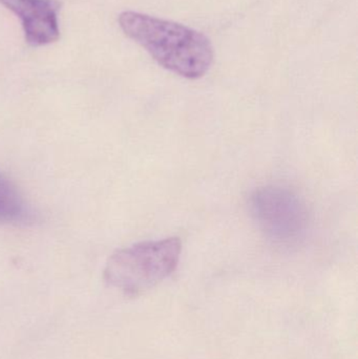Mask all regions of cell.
I'll return each mask as SVG.
<instances>
[{
    "label": "cell",
    "instance_id": "4",
    "mask_svg": "<svg viewBox=\"0 0 358 359\" xmlns=\"http://www.w3.org/2000/svg\"><path fill=\"white\" fill-rule=\"evenodd\" d=\"M0 4L20 18L29 46H43L59 39L57 0H0Z\"/></svg>",
    "mask_w": 358,
    "mask_h": 359
},
{
    "label": "cell",
    "instance_id": "1",
    "mask_svg": "<svg viewBox=\"0 0 358 359\" xmlns=\"http://www.w3.org/2000/svg\"><path fill=\"white\" fill-rule=\"evenodd\" d=\"M119 25L161 67L181 77L199 79L214 62L212 42L186 25L132 11L120 14Z\"/></svg>",
    "mask_w": 358,
    "mask_h": 359
},
{
    "label": "cell",
    "instance_id": "3",
    "mask_svg": "<svg viewBox=\"0 0 358 359\" xmlns=\"http://www.w3.org/2000/svg\"><path fill=\"white\" fill-rule=\"evenodd\" d=\"M249 210L258 227L277 244H296L308 230L310 217L306 203L290 188H258L250 196Z\"/></svg>",
    "mask_w": 358,
    "mask_h": 359
},
{
    "label": "cell",
    "instance_id": "5",
    "mask_svg": "<svg viewBox=\"0 0 358 359\" xmlns=\"http://www.w3.org/2000/svg\"><path fill=\"white\" fill-rule=\"evenodd\" d=\"M35 213L15 182L0 172V225H25Z\"/></svg>",
    "mask_w": 358,
    "mask_h": 359
},
{
    "label": "cell",
    "instance_id": "2",
    "mask_svg": "<svg viewBox=\"0 0 358 359\" xmlns=\"http://www.w3.org/2000/svg\"><path fill=\"white\" fill-rule=\"evenodd\" d=\"M181 251L179 238L138 243L120 249L107 261L105 282L128 297L142 294L174 273Z\"/></svg>",
    "mask_w": 358,
    "mask_h": 359
}]
</instances>
